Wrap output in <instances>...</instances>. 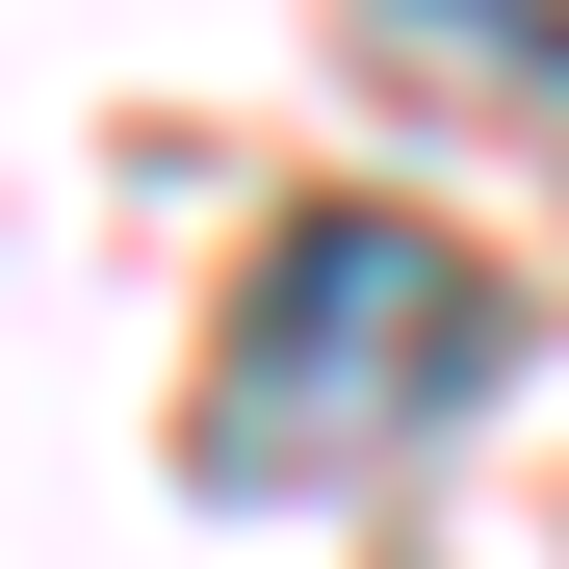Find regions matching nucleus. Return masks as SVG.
I'll return each mask as SVG.
<instances>
[{
    "label": "nucleus",
    "instance_id": "1",
    "mask_svg": "<svg viewBox=\"0 0 569 569\" xmlns=\"http://www.w3.org/2000/svg\"><path fill=\"white\" fill-rule=\"evenodd\" d=\"M518 362L492 259L415 233V208H284L233 337H208V492H362V466H415L466 389Z\"/></svg>",
    "mask_w": 569,
    "mask_h": 569
},
{
    "label": "nucleus",
    "instance_id": "2",
    "mask_svg": "<svg viewBox=\"0 0 569 569\" xmlns=\"http://www.w3.org/2000/svg\"><path fill=\"white\" fill-rule=\"evenodd\" d=\"M440 78H492V104H569V0H389Z\"/></svg>",
    "mask_w": 569,
    "mask_h": 569
}]
</instances>
